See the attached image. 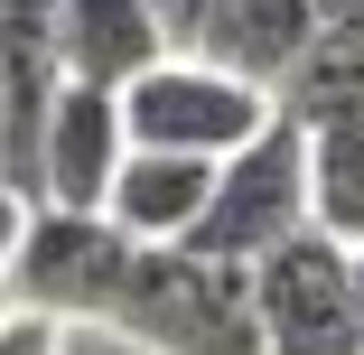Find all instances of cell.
I'll return each instance as SVG.
<instances>
[{
  "label": "cell",
  "mask_w": 364,
  "mask_h": 355,
  "mask_svg": "<svg viewBox=\"0 0 364 355\" xmlns=\"http://www.w3.org/2000/svg\"><path fill=\"white\" fill-rule=\"evenodd\" d=\"M168 28L150 0H56V75L94 85V94H131L150 65H168Z\"/></svg>",
  "instance_id": "obj_7"
},
{
  "label": "cell",
  "mask_w": 364,
  "mask_h": 355,
  "mask_svg": "<svg viewBox=\"0 0 364 355\" xmlns=\"http://www.w3.org/2000/svg\"><path fill=\"white\" fill-rule=\"evenodd\" d=\"M299 140H309V234L364 253V122H327Z\"/></svg>",
  "instance_id": "obj_11"
},
{
  "label": "cell",
  "mask_w": 364,
  "mask_h": 355,
  "mask_svg": "<svg viewBox=\"0 0 364 355\" xmlns=\"http://www.w3.org/2000/svg\"><path fill=\"white\" fill-rule=\"evenodd\" d=\"M309 47H318V0H215L178 56L215 65V75H234V85L280 94V75H289Z\"/></svg>",
  "instance_id": "obj_8"
},
{
  "label": "cell",
  "mask_w": 364,
  "mask_h": 355,
  "mask_svg": "<svg viewBox=\"0 0 364 355\" xmlns=\"http://www.w3.org/2000/svg\"><path fill=\"white\" fill-rule=\"evenodd\" d=\"M318 28H346V38H364V0H318Z\"/></svg>",
  "instance_id": "obj_15"
},
{
  "label": "cell",
  "mask_w": 364,
  "mask_h": 355,
  "mask_svg": "<svg viewBox=\"0 0 364 355\" xmlns=\"http://www.w3.org/2000/svg\"><path fill=\"white\" fill-rule=\"evenodd\" d=\"M271 112L289 122V131H327V122H364V38H346V28H318V47L280 75V94H271Z\"/></svg>",
  "instance_id": "obj_10"
},
{
  "label": "cell",
  "mask_w": 364,
  "mask_h": 355,
  "mask_svg": "<svg viewBox=\"0 0 364 355\" xmlns=\"http://www.w3.org/2000/svg\"><path fill=\"white\" fill-rule=\"evenodd\" d=\"M309 234V140L271 122L243 159L215 169V206H205V225H196V262H225V271H252L271 262L280 243H299Z\"/></svg>",
  "instance_id": "obj_4"
},
{
  "label": "cell",
  "mask_w": 364,
  "mask_h": 355,
  "mask_svg": "<svg viewBox=\"0 0 364 355\" xmlns=\"http://www.w3.org/2000/svg\"><path fill=\"white\" fill-rule=\"evenodd\" d=\"M112 327L140 355H271L252 318V271L196 262V253H140Z\"/></svg>",
  "instance_id": "obj_1"
},
{
  "label": "cell",
  "mask_w": 364,
  "mask_h": 355,
  "mask_svg": "<svg viewBox=\"0 0 364 355\" xmlns=\"http://www.w3.org/2000/svg\"><path fill=\"white\" fill-rule=\"evenodd\" d=\"M0 355H65V327H47V318H10V327H0Z\"/></svg>",
  "instance_id": "obj_12"
},
{
  "label": "cell",
  "mask_w": 364,
  "mask_h": 355,
  "mask_svg": "<svg viewBox=\"0 0 364 355\" xmlns=\"http://www.w3.org/2000/svg\"><path fill=\"white\" fill-rule=\"evenodd\" d=\"M355 327H364V253H355Z\"/></svg>",
  "instance_id": "obj_16"
},
{
  "label": "cell",
  "mask_w": 364,
  "mask_h": 355,
  "mask_svg": "<svg viewBox=\"0 0 364 355\" xmlns=\"http://www.w3.org/2000/svg\"><path fill=\"white\" fill-rule=\"evenodd\" d=\"M271 122H280V112H271V94H262V85H234V75H215V65H196V56L150 65V75L122 94V131H131V150L205 159V169L243 159Z\"/></svg>",
  "instance_id": "obj_2"
},
{
  "label": "cell",
  "mask_w": 364,
  "mask_h": 355,
  "mask_svg": "<svg viewBox=\"0 0 364 355\" xmlns=\"http://www.w3.org/2000/svg\"><path fill=\"white\" fill-rule=\"evenodd\" d=\"M131 243L112 234V216H65V206H28V234L10 253V309L19 318H47V327H75V318H103L122 309L131 290Z\"/></svg>",
  "instance_id": "obj_3"
},
{
  "label": "cell",
  "mask_w": 364,
  "mask_h": 355,
  "mask_svg": "<svg viewBox=\"0 0 364 355\" xmlns=\"http://www.w3.org/2000/svg\"><path fill=\"white\" fill-rule=\"evenodd\" d=\"M150 10H159V28H168V47H187V38H196V19L215 10V0H150Z\"/></svg>",
  "instance_id": "obj_13"
},
{
  "label": "cell",
  "mask_w": 364,
  "mask_h": 355,
  "mask_svg": "<svg viewBox=\"0 0 364 355\" xmlns=\"http://www.w3.org/2000/svg\"><path fill=\"white\" fill-rule=\"evenodd\" d=\"M252 318L271 355H364L355 327V253L327 234L280 243L271 262H252Z\"/></svg>",
  "instance_id": "obj_5"
},
{
  "label": "cell",
  "mask_w": 364,
  "mask_h": 355,
  "mask_svg": "<svg viewBox=\"0 0 364 355\" xmlns=\"http://www.w3.org/2000/svg\"><path fill=\"white\" fill-rule=\"evenodd\" d=\"M10 318H19V309H10V271H0V327H10Z\"/></svg>",
  "instance_id": "obj_17"
},
{
  "label": "cell",
  "mask_w": 364,
  "mask_h": 355,
  "mask_svg": "<svg viewBox=\"0 0 364 355\" xmlns=\"http://www.w3.org/2000/svg\"><path fill=\"white\" fill-rule=\"evenodd\" d=\"M205 206H215V169L205 159H159V150H131L122 178H112V234L131 253H187L196 225H205Z\"/></svg>",
  "instance_id": "obj_9"
},
{
  "label": "cell",
  "mask_w": 364,
  "mask_h": 355,
  "mask_svg": "<svg viewBox=\"0 0 364 355\" xmlns=\"http://www.w3.org/2000/svg\"><path fill=\"white\" fill-rule=\"evenodd\" d=\"M122 159H131L122 94L65 85V94H56V112H47V140H38V206L103 216V206H112V178H122Z\"/></svg>",
  "instance_id": "obj_6"
},
{
  "label": "cell",
  "mask_w": 364,
  "mask_h": 355,
  "mask_svg": "<svg viewBox=\"0 0 364 355\" xmlns=\"http://www.w3.org/2000/svg\"><path fill=\"white\" fill-rule=\"evenodd\" d=\"M19 234H28V196H19V187H0V271H10Z\"/></svg>",
  "instance_id": "obj_14"
}]
</instances>
